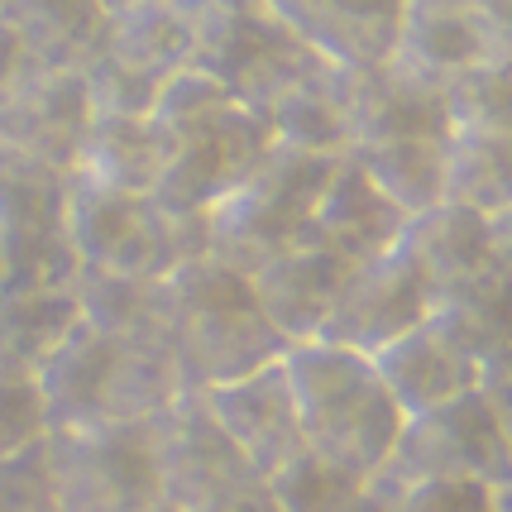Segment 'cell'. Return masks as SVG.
I'll list each match as a JSON object with an SVG mask.
<instances>
[{"label": "cell", "mask_w": 512, "mask_h": 512, "mask_svg": "<svg viewBox=\"0 0 512 512\" xmlns=\"http://www.w3.org/2000/svg\"><path fill=\"white\" fill-rule=\"evenodd\" d=\"M149 120H154V130L163 134V149H168L154 201L182 221H206L278 149L273 130H268V115L235 101L201 67H182L178 77L158 91Z\"/></svg>", "instance_id": "cell-1"}, {"label": "cell", "mask_w": 512, "mask_h": 512, "mask_svg": "<svg viewBox=\"0 0 512 512\" xmlns=\"http://www.w3.org/2000/svg\"><path fill=\"white\" fill-rule=\"evenodd\" d=\"M48 436L106 422H154L187 398L168 335H106L77 316L67 340L34 374Z\"/></svg>", "instance_id": "cell-2"}, {"label": "cell", "mask_w": 512, "mask_h": 512, "mask_svg": "<svg viewBox=\"0 0 512 512\" xmlns=\"http://www.w3.org/2000/svg\"><path fill=\"white\" fill-rule=\"evenodd\" d=\"M283 374L292 388L302 446L340 474L374 484L383 465L393 460L407 426L402 407L383 388L374 359L331 340H302V345H288Z\"/></svg>", "instance_id": "cell-3"}, {"label": "cell", "mask_w": 512, "mask_h": 512, "mask_svg": "<svg viewBox=\"0 0 512 512\" xmlns=\"http://www.w3.org/2000/svg\"><path fill=\"white\" fill-rule=\"evenodd\" d=\"M163 316L187 393L235 383L288 355V340L268 326L249 278L211 254H197L163 278Z\"/></svg>", "instance_id": "cell-4"}, {"label": "cell", "mask_w": 512, "mask_h": 512, "mask_svg": "<svg viewBox=\"0 0 512 512\" xmlns=\"http://www.w3.org/2000/svg\"><path fill=\"white\" fill-rule=\"evenodd\" d=\"M67 245L82 273L163 283L187 259L206 254V221H182L154 197L111 192L67 173Z\"/></svg>", "instance_id": "cell-5"}, {"label": "cell", "mask_w": 512, "mask_h": 512, "mask_svg": "<svg viewBox=\"0 0 512 512\" xmlns=\"http://www.w3.org/2000/svg\"><path fill=\"white\" fill-rule=\"evenodd\" d=\"M197 15V58L249 111H268L292 87L321 72V58L288 29L273 0H192Z\"/></svg>", "instance_id": "cell-6"}, {"label": "cell", "mask_w": 512, "mask_h": 512, "mask_svg": "<svg viewBox=\"0 0 512 512\" xmlns=\"http://www.w3.org/2000/svg\"><path fill=\"white\" fill-rule=\"evenodd\" d=\"M335 158L273 149L264 168L206 216V254L235 273H254L273 254L307 245L312 206Z\"/></svg>", "instance_id": "cell-7"}, {"label": "cell", "mask_w": 512, "mask_h": 512, "mask_svg": "<svg viewBox=\"0 0 512 512\" xmlns=\"http://www.w3.org/2000/svg\"><path fill=\"white\" fill-rule=\"evenodd\" d=\"M48 469L63 512H149L163 498L154 422H106L48 436Z\"/></svg>", "instance_id": "cell-8"}, {"label": "cell", "mask_w": 512, "mask_h": 512, "mask_svg": "<svg viewBox=\"0 0 512 512\" xmlns=\"http://www.w3.org/2000/svg\"><path fill=\"white\" fill-rule=\"evenodd\" d=\"M67 245V173L0 149V292L77 283Z\"/></svg>", "instance_id": "cell-9"}, {"label": "cell", "mask_w": 512, "mask_h": 512, "mask_svg": "<svg viewBox=\"0 0 512 512\" xmlns=\"http://www.w3.org/2000/svg\"><path fill=\"white\" fill-rule=\"evenodd\" d=\"M197 58L192 0H163L111 20L101 58L82 72L96 115H149L158 91Z\"/></svg>", "instance_id": "cell-10"}, {"label": "cell", "mask_w": 512, "mask_h": 512, "mask_svg": "<svg viewBox=\"0 0 512 512\" xmlns=\"http://www.w3.org/2000/svg\"><path fill=\"white\" fill-rule=\"evenodd\" d=\"M426 479H469L493 493L512 489V436L479 398V388L402 426L398 450L383 465L379 484L407 489Z\"/></svg>", "instance_id": "cell-11"}, {"label": "cell", "mask_w": 512, "mask_h": 512, "mask_svg": "<svg viewBox=\"0 0 512 512\" xmlns=\"http://www.w3.org/2000/svg\"><path fill=\"white\" fill-rule=\"evenodd\" d=\"M512 58V15L503 0H407L393 63L450 87L455 77Z\"/></svg>", "instance_id": "cell-12"}, {"label": "cell", "mask_w": 512, "mask_h": 512, "mask_svg": "<svg viewBox=\"0 0 512 512\" xmlns=\"http://www.w3.org/2000/svg\"><path fill=\"white\" fill-rule=\"evenodd\" d=\"M158 474H163V498L178 512H206L264 484L197 393L178 398L158 417Z\"/></svg>", "instance_id": "cell-13"}, {"label": "cell", "mask_w": 512, "mask_h": 512, "mask_svg": "<svg viewBox=\"0 0 512 512\" xmlns=\"http://www.w3.org/2000/svg\"><path fill=\"white\" fill-rule=\"evenodd\" d=\"M96 106L82 72L24 67L0 87V149L34 158L44 168L72 173L82 139H87Z\"/></svg>", "instance_id": "cell-14"}, {"label": "cell", "mask_w": 512, "mask_h": 512, "mask_svg": "<svg viewBox=\"0 0 512 512\" xmlns=\"http://www.w3.org/2000/svg\"><path fill=\"white\" fill-rule=\"evenodd\" d=\"M431 316V278L407 249H388L369 264H355L350 283L335 302L321 340L345 345L355 355H379L398 335Z\"/></svg>", "instance_id": "cell-15"}, {"label": "cell", "mask_w": 512, "mask_h": 512, "mask_svg": "<svg viewBox=\"0 0 512 512\" xmlns=\"http://www.w3.org/2000/svg\"><path fill=\"white\" fill-rule=\"evenodd\" d=\"M206 402V412L216 417L225 436L235 441V450L245 455L259 479H273L283 465H292L302 455V426H297V407H292V388L283 374V359H273L264 369H254L245 379L221 383L197 393Z\"/></svg>", "instance_id": "cell-16"}, {"label": "cell", "mask_w": 512, "mask_h": 512, "mask_svg": "<svg viewBox=\"0 0 512 512\" xmlns=\"http://www.w3.org/2000/svg\"><path fill=\"white\" fill-rule=\"evenodd\" d=\"M288 29L345 77L393 63L407 0H273Z\"/></svg>", "instance_id": "cell-17"}, {"label": "cell", "mask_w": 512, "mask_h": 512, "mask_svg": "<svg viewBox=\"0 0 512 512\" xmlns=\"http://www.w3.org/2000/svg\"><path fill=\"white\" fill-rule=\"evenodd\" d=\"M350 130H355L350 149L455 144L446 87H436L426 77H412L398 63L364 72V77H350Z\"/></svg>", "instance_id": "cell-18"}, {"label": "cell", "mask_w": 512, "mask_h": 512, "mask_svg": "<svg viewBox=\"0 0 512 512\" xmlns=\"http://www.w3.org/2000/svg\"><path fill=\"white\" fill-rule=\"evenodd\" d=\"M350 273H355V264L345 254L321 245H297L254 268L249 288L259 297L268 326L288 345H302V340H321L340 292L350 283Z\"/></svg>", "instance_id": "cell-19"}, {"label": "cell", "mask_w": 512, "mask_h": 512, "mask_svg": "<svg viewBox=\"0 0 512 512\" xmlns=\"http://www.w3.org/2000/svg\"><path fill=\"white\" fill-rule=\"evenodd\" d=\"M407 235V216L379 192V182L359 168L355 158H335L321 197L312 206V225H307V245L335 249L350 264H369L388 249L402 245Z\"/></svg>", "instance_id": "cell-20"}, {"label": "cell", "mask_w": 512, "mask_h": 512, "mask_svg": "<svg viewBox=\"0 0 512 512\" xmlns=\"http://www.w3.org/2000/svg\"><path fill=\"white\" fill-rule=\"evenodd\" d=\"M369 359H374L383 388L393 393V402L402 407L407 422L479 388V359L469 355L441 321H431V316Z\"/></svg>", "instance_id": "cell-21"}, {"label": "cell", "mask_w": 512, "mask_h": 512, "mask_svg": "<svg viewBox=\"0 0 512 512\" xmlns=\"http://www.w3.org/2000/svg\"><path fill=\"white\" fill-rule=\"evenodd\" d=\"M5 24L24 63L53 72H87L111 39V10L101 0H5Z\"/></svg>", "instance_id": "cell-22"}, {"label": "cell", "mask_w": 512, "mask_h": 512, "mask_svg": "<svg viewBox=\"0 0 512 512\" xmlns=\"http://www.w3.org/2000/svg\"><path fill=\"white\" fill-rule=\"evenodd\" d=\"M163 134L154 130L149 115H96L72 178H87L111 192H134V197H154L163 178Z\"/></svg>", "instance_id": "cell-23"}, {"label": "cell", "mask_w": 512, "mask_h": 512, "mask_svg": "<svg viewBox=\"0 0 512 512\" xmlns=\"http://www.w3.org/2000/svg\"><path fill=\"white\" fill-rule=\"evenodd\" d=\"M268 130L278 149L312 158H345L355 144L350 130V77L321 67L316 77H307L302 87H292L283 101L268 106Z\"/></svg>", "instance_id": "cell-24"}, {"label": "cell", "mask_w": 512, "mask_h": 512, "mask_svg": "<svg viewBox=\"0 0 512 512\" xmlns=\"http://www.w3.org/2000/svg\"><path fill=\"white\" fill-rule=\"evenodd\" d=\"M431 321H441L469 355L484 359L512 345V273L498 259L431 292Z\"/></svg>", "instance_id": "cell-25"}, {"label": "cell", "mask_w": 512, "mask_h": 512, "mask_svg": "<svg viewBox=\"0 0 512 512\" xmlns=\"http://www.w3.org/2000/svg\"><path fill=\"white\" fill-rule=\"evenodd\" d=\"M77 326V283L39 292H0V379H29Z\"/></svg>", "instance_id": "cell-26"}, {"label": "cell", "mask_w": 512, "mask_h": 512, "mask_svg": "<svg viewBox=\"0 0 512 512\" xmlns=\"http://www.w3.org/2000/svg\"><path fill=\"white\" fill-rule=\"evenodd\" d=\"M402 249L426 268L431 292H436L441 283H455L474 268L493 264L489 216L474 211V206H460V201H441L436 211H422V216L407 221Z\"/></svg>", "instance_id": "cell-27"}, {"label": "cell", "mask_w": 512, "mask_h": 512, "mask_svg": "<svg viewBox=\"0 0 512 512\" xmlns=\"http://www.w3.org/2000/svg\"><path fill=\"white\" fill-rule=\"evenodd\" d=\"M450 154L455 144H383V149H350L359 168L379 182V192L402 216H422L450 201Z\"/></svg>", "instance_id": "cell-28"}, {"label": "cell", "mask_w": 512, "mask_h": 512, "mask_svg": "<svg viewBox=\"0 0 512 512\" xmlns=\"http://www.w3.org/2000/svg\"><path fill=\"white\" fill-rule=\"evenodd\" d=\"M77 316L106 335H168L163 283L115 278V273H77Z\"/></svg>", "instance_id": "cell-29"}, {"label": "cell", "mask_w": 512, "mask_h": 512, "mask_svg": "<svg viewBox=\"0 0 512 512\" xmlns=\"http://www.w3.org/2000/svg\"><path fill=\"white\" fill-rule=\"evenodd\" d=\"M450 201L484 216L512 211V134L498 139H455L450 154Z\"/></svg>", "instance_id": "cell-30"}, {"label": "cell", "mask_w": 512, "mask_h": 512, "mask_svg": "<svg viewBox=\"0 0 512 512\" xmlns=\"http://www.w3.org/2000/svg\"><path fill=\"white\" fill-rule=\"evenodd\" d=\"M455 139H498L512 134V58L465 72L446 87Z\"/></svg>", "instance_id": "cell-31"}, {"label": "cell", "mask_w": 512, "mask_h": 512, "mask_svg": "<svg viewBox=\"0 0 512 512\" xmlns=\"http://www.w3.org/2000/svg\"><path fill=\"white\" fill-rule=\"evenodd\" d=\"M359 489H364L359 479L340 474L326 460H316L312 450H302L292 465H283L268 479V493H273L278 512H345Z\"/></svg>", "instance_id": "cell-32"}, {"label": "cell", "mask_w": 512, "mask_h": 512, "mask_svg": "<svg viewBox=\"0 0 512 512\" xmlns=\"http://www.w3.org/2000/svg\"><path fill=\"white\" fill-rule=\"evenodd\" d=\"M0 512H63L48 469V441L0 460Z\"/></svg>", "instance_id": "cell-33"}, {"label": "cell", "mask_w": 512, "mask_h": 512, "mask_svg": "<svg viewBox=\"0 0 512 512\" xmlns=\"http://www.w3.org/2000/svg\"><path fill=\"white\" fill-rule=\"evenodd\" d=\"M48 441L44 402L29 379H0V460Z\"/></svg>", "instance_id": "cell-34"}, {"label": "cell", "mask_w": 512, "mask_h": 512, "mask_svg": "<svg viewBox=\"0 0 512 512\" xmlns=\"http://www.w3.org/2000/svg\"><path fill=\"white\" fill-rule=\"evenodd\" d=\"M388 493H393V512H493L498 508V493L484 489V484H469V479H426V484H407V489H388Z\"/></svg>", "instance_id": "cell-35"}, {"label": "cell", "mask_w": 512, "mask_h": 512, "mask_svg": "<svg viewBox=\"0 0 512 512\" xmlns=\"http://www.w3.org/2000/svg\"><path fill=\"white\" fill-rule=\"evenodd\" d=\"M479 398L493 407V417L503 422V431L512 436V345L493 350L479 364Z\"/></svg>", "instance_id": "cell-36"}, {"label": "cell", "mask_w": 512, "mask_h": 512, "mask_svg": "<svg viewBox=\"0 0 512 512\" xmlns=\"http://www.w3.org/2000/svg\"><path fill=\"white\" fill-rule=\"evenodd\" d=\"M206 512H278V503H273L268 484H254V489L235 493V498H225V503H216V508H206Z\"/></svg>", "instance_id": "cell-37"}, {"label": "cell", "mask_w": 512, "mask_h": 512, "mask_svg": "<svg viewBox=\"0 0 512 512\" xmlns=\"http://www.w3.org/2000/svg\"><path fill=\"white\" fill-rule=\"evenodd\" d=\"M24 53H20V39H15V29L5 24V15H0V87L10 82V77H20L24 72Z\"/></svg>", "instance_id": "cell-38"}, {"label": "cell", "mask_w": 512, "mask_h": 512, "mask_svg": "<svg viewBox=\"0 0 512 512\" xmlns=\"http://www.w3.org/2000/svg\"><path fill=\"white\" fill-rule=\"evenodd\" d=\"M489 240H493V259L512 273V211L489 216Z\"/></svg>", "instance_id": "cell-39"}, {"label": "cell", "mask_w": 512, "mask_h": 512, "mask_svg": "<svg viewBox=\"0 0 512 512\" xmlns=\"http://www.w3.org/2000/svg\"><path fill=\"white\" fill-rule=\"evenodd\" d=\"M345 512H393V493L383 489V484H364V489L350 498Z\"/></svg>", "instance_id": "cell-40"}, {"label": "cell", "mask_w": 512, "mask_h": 512, "mask_svg": "<svg viewBox=\"0 0 512 512\" xmlns=\"http://www.w3.org/2000/svg\"><path fill=\"white\" fill-rule=\"evenodd\" d=\"M106 10H111V20L115 15H130V10H144V5H163V0H101Z\"/></svg>", "instance_id": "cell-41"}, {"label": "cell", "mask_w": 512, "mask_h": 512, "mask_svg": "<svg viewBox=\"0 0 512 512\" xmlns=\"http://www.w3.org/2000/svg\"><path fill=\"white\" fill-rule=\"evenodd\" d=\"M503 5H508V15H512V0H503Z\"/></svg>", "instance_id": "cell-42"}, {"label": "cell", "mask_w": 512, "mask_h": 512, "mask_svg": "<svg viewBox=\"0 0 512 512\" xmlns=\"http://www.w3.org/2000/svg\"><path fill=\"white\" fill-rule=\"evenodd\" d=\"M0 15H5V0H0Z\"/></svg>", "instance_id": "cell-43"}]
</instances>
